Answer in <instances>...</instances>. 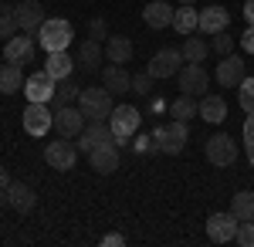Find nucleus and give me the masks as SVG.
<instances>
[{
    "label": "nucleus",
    "instance_id": "nucleus-1",
    "mask_svg": "<svg viewBox=\"0 0 254 247\" xmlns=\"http://www.w3.org/2000/svg\"><path fill=\"white\" fill-rule=\"evenodd\" d=\"M75 41V27H71V20L64 17H51L41 24L38 31V44L51 55V51H68V44Z\"/></svg>",
    "mask_w": 254,
    "mask_h": 247
},
{
    "label": "nucleus",
    "instance_id": "nucleus-2",
    "mask_svg": "<svg viewBox=\"0 0 254 247\" xmlns=\"http://www.w3.org/2000/svg\"><path fill=\"white\" fill-rule=\"evenodd\" d=\"M78 109L85 112V119H92V122H105L109 115H112V92L102 85V88H81L78 95Z\"/></svg>",
    "mask_w": 254,
    "mask_h": 247
},
{
    "label": "nucleus",
    "instance_id": "nucleus-3",
    "mask_svg": "<svg viewBox=\"0 0 254 247\" xmlns=\"http://www.w3.org/2000/svg\"><path fill=\"white\" fill-rule=\"evenodd\" d=\"M187 135H190V132H187V122H180V119L156 125V129H153V142H156V152H170V156L183 152V146H187Z\"/></svg>",
    "mask_w": 254,
    "mask_h": 247
},
{
    "label": "nucleus",
    "instance_id": "nucleus-4",
    "mask_svg": "<svg viewBox=\"0 0 254 247\" xmlns=\"http://www.w3.org/2000/svg\"><path fill=\"white\" fill-rule=\"evenodd\" d=\"M139 122H142V115H139V109H132V105H116V109H112L109 125H112V135H116L119 146H126V142L139 132Z\"/></svg>",
    "mask_w": 254,
    "mask_h": 247
},
{
    "label": "nucleus",
    "instance_id": "nucleus-5",
    "mask_svg": "<svg viewBox=\"0 0 254 247\" xmlns=\"http://www.w3.org/2000/svg\"><path fill=\"white\" fill-rule=\"evenodd\" d=\"M176 81H180V95H207V85L210 78L203 71V61H187L180 71H176Z\"/></svg>",
    "mask_w": 254,
    "mask_h": 247
},
{
    "label": "nucleus",
    "instance_id": "nucleus-6",
    "mask_svg": "<svg viewBox=\"0 0 254 247\" xmlns=\"http://www.w3.org/2000/svg\"><path fill=\"white\" fill-rule=\"evenodd\" d=\"M24 129L31 135H44L48 129H55V115L48 112V102H27V109H24Z\"/></svg>",
    "mask_w": 254,
    "mask_h": 247
},
{
    "label": "nucleus",
    "instance_id": "nucleus-7",
    "mask_svg": "<svg viewBox=\"0 0 254 247\" xmlns=\"http://www.w3.org/2000/svg\"><path fill=\"white\" fill-rule=\"evenodd\" d=\"M237 224H241V220H237L231 210H227V213H210V217H207V237H210L214 244H227V241H234Z\"/></svg>",
    "mask_w": 254,
    "mask_h": 247
},
{
    "label": "nucleus",
    "instance_id": "nucleus-8",
    "mask_svg": "<svg viewBox=\"0 0 254 247\" xmlns=\"http://www.w3.org/2000/svg\"><path fill=\"white\" fill-rule=\"evenodd\" d=\"M207 159L214 166H231L237 159V142L227 132H217L214 139H207Z\"/></svg>",
    "mask_w": 254,
    "mask_h": 247
},
{
    "label": "nucleus",
    "instance_id": "nucleus-9",
    "mask_svg": "<svg viewBox=\"0 0 254 247\" xmlns=\"http://www.w3.org/2000/svg\"><path fill=\"white\" fill-rule=\"evenodd\" d=\"M44 159H48V166L51 170H71L75 163H78V146H71L68 139H58V142H51L48 149H44Z\"/></svg>",
    "mask_w": 254,
    "mask_h": 247
},
{
    "label": "nucleus",
    "instance_id": "nucleus-10",
    "mask_svg": "<svg viewBox=\"0 0 254 247\" xmlns=\"http://www.w3.org/2000/svg\"><path fill=\"white\" fill-rule=\"evenodd\" d=\"M183 68V51H173V48H163V51H156V55L149 58V75L153 78H173V71H180Z\"/></svg>",
    "mask_w": 254,
    "mask_h": 247
},
{
    "label": "nucleus",
    "instance_id": "nucleus-11",
    "mask_svg": "<svg viewBox=\"0 0 254 247\" xmlns=\"http://www.w3.org/2000/svg\"><path fill=\"white\" fill-rule=\"evenodd\" d=\"M85 129V112L81 109H71V105H61L55 112V132L61 139H75V135Z\"/></svg>",
    "mask_w": 254,
    "mask_h": 247
},
{
    "label": "nucleus",
    "instance_id": "nucleus-12",
    "mask_svg": "<svg viewBox=\"0 0 254 247\" xmlns=\"http://www.w3.org/2000/svg\"><path fill=\"white\" fill-rule=\"evenodd\" d=\"M109 142H116V135H112V125H102V122H92V125H85L78 132V149L81 152H92L98 146H109Z\"/></svg>",
    "mask_w": 254,
    "mask_h": 247
},
{
    "label": "nucleus",
    "instance_id": "nucleus-13",
    "mask_svg": "<svg viewBox=\"0 0 254 247\" xmlns=\"http://www.w3.org/2000/svg\"><path fill=\"white\" fill-rule=\"evenodd\" d=\"M14 10H17L20 31H24V34H38L41 24H44V7H41L38 0H20Z\"/></svg>",
    "mask_w": 254,
    "mask_h": 247
},
{
    "label": "nucleus",
    "instance_id": "nucleus-14",
    "mask_svg": "<svg viewBox=\"0 0 254 247\" xmlns=\"http://www.w3.org/2000/svg\"><path fill=\"white\" fill-rule=\"evenodd\" d=\"M248 78V71H244V58L237 55H224L220 58V64H217V81L224 85V88H234V85H241Z\"/></svg>",
    "mask_w": 254,
    "mask_h": 247
},
{
    "label": "nucleus",
    "instance_id": "nucleus-15",
    "mask_svg": "<svg viewBox=\"0 0 254 247\" xmlns=\"http://www.w3.org/2000/svg\"><path fill=\"white\" fill-rule=\"evenodd\" d=\"M24 95H27V102H51L55 98V78L48 75V71L31 75L24 81Z\"/></svg>",
    "mask_w": 254,
    "mask_h": 247
},
{
    "label": "nucleus",
    "instance_id": "nucleus-16",
    "mask_svg": "<svg viewBox=\"0 0 254 247\" xmlns=\"http://www.w3.org/2000/svg\"><path fill=\"white\" fill-rule=\"evenodd\" d=\"M3 58L24 68V64L34 58V38H31V34H14V38L3 44Z\"/></svg>",
    "mask_w": 254,
    "mask_h": 247
},
{
    "label": "nucleus",
    "instance_id": "nucleus-17",
    "mask_svg": "<svg viewBox=\"0 0 254 247\" xmlns=\"http://www.w3.org/2000/svg\"><path fill=\"white\" fill-rule=\"evenodd\" d=\"M102 85H105L112 95H126V92L132 88V75H129L122 64H109V68H102Z\"/></svg>",
    "mask_w": 254,
    "mask_h": 247
},
{
    "label": "nucleus",
    "instance_id": "nucleus-18",
    "mask_svg": "<svg viewBox=\"0 0 254 247\" xmlns=\"http://www.w3.org/2000/svg\"><path fill=\"white\" fill-rule=\"evenodd\" d=\"M3 193H7V207H14L17 213H27V210H34V203H38V196H34V190L27 183H10Z\"/></svg>",
    "mask_w": 254,
    "mask_h": 247
},
{
    "label": "nucleus",
    "instance_id": "nucleus-19",
    "mask_svg": "<svg viewBox=\"0 0 254 247\" xmlns=\"http://www.w3.org/2000/svg\"><path fill=\"white\" fill-rule=\"evenodd\" d=\"M142 20H146V27H170L173 24V7L166 3V0H153V3H146V10H142Z\"/></svg>",
    "mask_w": 254,
    "mask_h": 247
},
{
    "label": "nucleus",
    "instance_id": "nucleus-20",
    "mask_svg": "<svg viewBox=\"0 0 254 247\" xmlns=\"http://www.w3.org/2000/svg\"><path fill=\"white\" fill-rule=\"evenodd\" d=\"M88 159H92V170H95V173H116L119 170V146H116V142L98 146V149L88 152Z\"/></svg>",
    "mask_w": 254,
    "mask_h": 247
},
{
    "label": "nucleus",
    "instance_id": "nucleus-21",
    "mask_svg": "<svg viewBox=\"0 0 254 247\" xmlns=\"http://www.w3.org/2000/svg\"><path fill=\"white\" fill-rule=\"evenodd\" d=\"M44 71L55 78V81H68V78H71V71H75V61H71V55H68V51H51V55H48V61H44Z\"/></svg>",
    "mask_w": 254,
    "mask_h": 247
},
{
    "label": "nucleus",
    "instance_id": "nucleus-22",
    "mask_svg": "<svg viewBox=\"0 0 254 247\" xmlns=\"http://www.w3.org/2000/svg\"><path fill=\"white\" fill-rule=\"evenodd\" d=\"M227 20H231V14L214 3V7L200 10V31L203 34H220V31H227Z\"/></svg>",
    "mask_w": 254,
    "mask_h": 247
},
{
    "label": "nucleus",
    "instance_id": "nucleus-23",
    "mask_svg": "<svg viewBox=\"0 0 254 247\" xmlns=\"http://www.w3.org/2000/svg\"><path fill=\"white\" fill-rule=\"evenodd\" d=\"M196 27H200V10H193V3H183V7L173 10V31H180L187 38V34H193Z\"/></svg>",
    "mask_w": 254,
    "mask_h": 247
},
{
    "label": "nucleus",
    "instance_id": "nucleus-24",
    "mask_svg": "<svg viewBox=\"0 0 254 247\" xmlns=\"http://www.w3.org/2000/svg\"><path fill=\"white\" fill-rule=\"evenodd\" d=\"M200 119H203V122H224V119H227V102H224V98L220 95H203L200 98Z\"/></svg>",
    "mask_w": 254,
    "mask_h": 247
},
{
    "label": "nucleus",
    "instance_id": "nucleus-25",
    "mask_svg": "<svg viewBox=\"0 0 254 247\" xmlns=\"http://www.w3.org/2000/svg\"><path fill=\"white\" fill-rule=\"evenodd\" d=\"M105 58H109L112 64H126V61L132 58V41L122 38V34L109 38V41H105Z\"/></svg>",
    "mask_w": 254,
    "mask_h": 247
},
{
    "label": "nucleus",
    "instance_id": "nucleus-26",
    "mask_svg": "<svg viewBox=\"0 0 254 247\" xmlns=\"http://www.w3.org/2000/svg\"><path fill=\"white\" fill-rule=\"evenodd\" d=\"M17 88H24V75H20V64H14V61L0 64V92H3V95H14Z\"/></svg>",
    "mask_w": 254,
    "mask_h": 247
},
{
    "label": "nucleus",
    "instance_id": "nucleus-27",
    "mask_svg": "<svg viewBox=\"0 0 254 247\" xmlns=\"http://www.w3.org/2000/svg\"><path fill=\"white\" fill-rule=\"evenodd\" d=\"M231 213L237 220H254V190H241L231 200Z\"/></svg>",
    "mask_w": 254,
    "mask_h": 247
},
{
    "label": "nucleus",
    "instance_id": "nucleus-28",
    "mask_svg": "<svg viewBox=\"0 0 254 247\" xmlns=\"http://www.w3.org/2000/svg\"><path fill=\"white\" fill-rule=\"evenodd\" d=\"M170 112H173V119H180V122H190V119L200 115V102H196L193 95H180L173 105H170Z\"/></svg>",
    "mask_w": 254,
    "mask_h": 247
},
{
    "label": "nucleus",
    "instance_id": "nucleus-29",
    "mask_svg": "<svg viewBox=\"0 0 254 247\" xmlns=\"http://www.w3.org/2000/svg\"><path fill=\"white\" fill-rule=\"evenodd\" d=\"M102 58H105V48L98 44V41H85L81 44V51H78V61H81V68H98L102 64Z\"/></svg>",
    "mask_w": 254,
    "mask_h": 247
},
{
    "label": "nucleus",
    "instance_id": "nucleus-30",
    "mask_svg": "<svg viewBox=\"0 0 254 247\" xmlns=\"http://www.w3.org/2000/svg\"><path fill=\"white\" fill-rule=\"evenodd\" d=\"M20 31V24H17V10L14 7H7V3H0V38L3 41H10L14 34Z\"/></svg>",
    "mask_w": 254,
    "mask_h": 247
},
{
    "label": "nucleus",
    "instance_id": "nucleus-31",
    "mask_svg": "<svg viewBox=\"0 0 254 247\" xmlns=\"http://www.w3.org/2000/svg\"><path fill=\"white\" fill-rule=\"evenodd\" d=\"M180 51H183V61H203V58H207V51H210V44L187 34V41H183V48H180Z\"/></svg>",
    "mask_w": 254,
    "mask_h": 247
},
{
    "label": "nucleus",
    "instance_id": "nucleus-32",
    "mask_svg": "<svg viewBox=\"0 0 254 247\" xmlns=\"http://www.w3.org/2000/svg\"><path fill=\"white\" fill-rule=\"evenodd\" d=\"M81 95V88L78 85H75V81H71V78H68V81H61L58 88H55V98H51V102H55V105H71V102H75V98Z\"/></svg>",
    "mask_w": 254,
    "mask_h": 247
},
{
    "label": "nucleus",
    "instance_id": "nucleus-33",
    "mask_svg": "<svg viewBox=\"0 0 254 247\" xmlns=\"http://www.w3.org/2000/svg\"><path fill=\"white\" fill-rule=\"evenodd\" d=\"M237 88H241V95H237V98H241V109L251 115L254 112V78H244Z\"/></svg>",
    "mask_w": 254,
    "mask_h": 247
},
{
    "label": "nucleus",
    "instance_id": "nucleus-34",
    "mask_svg": "<svg viewBox=\"0 0 254 247\" xmlns=\"http://www.w3.org/2000/svg\"><path fill=\"white\" fill-rule=\"evenodd\" d=\"M234 241L241 247H254V220H241V224H237Z\"/></svg>",
    "mask_w": 254,
    "mask_h": 247
},
{
    "label": "nucleus",
    "instance_id": "nucleus-35",
    "mask_svg": "<svg viewBox=\"0 0 254 247\" xmlns=\"http://www.w3.org/2000/svg\"><path fill=\"white\" fill-rule=\"evenodd\" d=\"M210 51H217V55H231L234 51V38L227 34V31H220V34H214V41H210Z\"/></svg>",
    "mask_w": 254,
    "mask_h": 247
},
{
    "label": "nucleus",
    "instance_id": "nucleus-36",
    "mask_svg": "<svg viewBox=\"0 0 254 247\" xmlns=\"http://www.w3.org/2000/svg\"><path fill=\"white\" fill-rule=\"evenodd\" d=\"M153 81H156V78L149 75V71H139V75L132 78V92H136V95H149V92H153Z\"/></svg>",
    "mask_w": 254,
    "mask_h": 247
},
{
    "label": "nucleus",
    "instance_id": "nucleus-37",
    "mask_svg": "<svg viewBox=\"0 0 254 247\" xmlns=\"http://www.w3.org/2000/svg\"><path fill=\"white\" fill-rule=\"evenodd\" d=\"M88 38H92V41H109V27H105V20H102V17L88 20Z\"/></svg>",
    "mask_w": 254,
    "mask_h": 247
},
{
    "label": "nucleus",
    "instance_id": "nucleus-38",
    "mask_svg": "<svg viewBox=\"0 0 254 247\" xmlns=\"http://www.w3.org/2000/svg\"><path fill=\"white\" fill-rule=\"evenodd\" d=\"M241 48H244L248 55H254V24H248V31L241 34Z\"/></svg>",
    "mask_w": 254,
    "mask_h": 247
},
{
    "label": "nucleus",
    "instance_id": "nucleus-39",
    "mask_svg": "<svg viewBox=\"0 0 254 247\" xmlns=\"http://www.w3.org/2000/svg\"><path fill=\"white\" fill-rule=\"evenodd\" d=\"M136 152H156L153 135H139V139H136Z\"/></svg>",
    "mask_w": 254,
    "mask_h": 247
},
{
    "label": "nucleus",
    "instance_id": "nucleus-40",
    "mask_svg": "<svg viewBox=\"0 0 254 247\" xmlns=\"http://www.w3.org/2000/svg\"><path fill=\"white\" fill-rule=\"evenodd\" d=\"M244 142H248V146H254V112L248 115V122H244Z\"/></svg>",
    "mask_w": 254,
    "mask_h": 247
},
{
    "label": "nucleus",
    "instance_id": "nucleus-41",
    "mask_svg": "<svg viewBox=\"0 0 254 247\" xmlns=\"http://www.w3.org/2000/svg\"><path fill=\"white\" fill-rule=\"evenodd\" d=\"M122 244H126L122 234H109V237H102V247H122Z\"/></svg>",
    "mask_w": 254,
    "mask_h": 247
},
{
    "label": "nucleus",
    "instance_id": "nucleus-42",
    "mask_svg": "<svg viewBox=\"0 0 254 247\" xmlns=\"http://www.w3.org/2000/svg\"><path fill=\"white\" fill-rule=\"evenodd\" d=\"M244 17H248V24H254V0L244 3Z\"/></svg>",
    "mask_w": 254,
    "mask_h": 247
},
{
    "label": "nucleus",
    "instance_id": "nucleus-43",
    "mask_svg": "<svg viewBox=\"0 0 254 247\" xmlns=\"http://www.w3.org/2000/svg\"><path fill=\"white\" fill-rule=\"evenodd\" d=\"M7 186H10V173L0 166V190H7Z\"/></svg>",
    "mask_w": 254,
    "mask_h": 247
},
{
    "label": "nucleus",
    "instance_id": "nucleus-44",
    "mask_svg": "<svg viewBox=\"0 0 254 247\" xmlns=\"http://www.w3.org/2000/svg\"><path fill=\"white\" fill-rule=\"evenodd\" d=\"M248 159H251V166H254V146H248Z\"/></svg>",
    "mask_w": 254,
    "mask_h": 247
},
{
    "label": "nucleus",
    "instance_id": "nucleus-45",
    "mask_svg": "<svg viewBox=\"0 0 254 247\" xmlns=\"http://www.w3.org/2000/svg\"><path fill=\"white\" fill-rule=\"evenodd\" d=\"M180 3H196V0H180Z\"/></svg>",
    "mask_w": 254,
    "mask_h": 247
}]
</instances>
